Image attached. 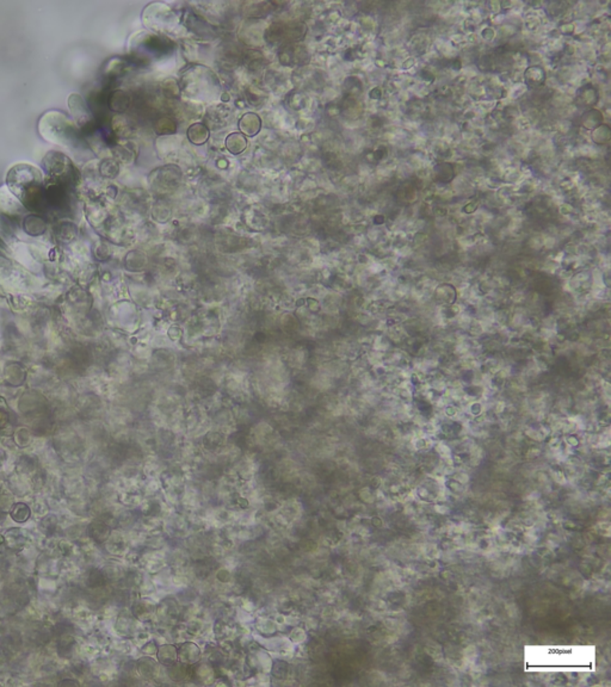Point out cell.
I'll use <instances>...</instances> for the list:
<instances>
[{
    "mask_svg": "<svg viewBox=\"0 0 611 687\" xmlns=\"http://www.w3.org/2000/svg\"><path fill=\"white\" fill-rule=\"evenodd\" d=\"M180 178H182V172L180 168L173 165H168L153 172L151 175V185L153 190L168 192L178 187Z\"/></svg>",
    "mask_w": 611,
    "mask_h": 687,
    "instance_id": "cell-4",
    "label": "cell"
},
{
    "mask_svg": "<svg viewBox=\"0 0 611 687\" xmlns=\"http://www.w3.org/2000/svg\"><path fill=\"white\" fill-rule=\"evenodd\" d=\"M600 120H602L600 113L598 111H591V113H586V117L584 118V125L588 129L595 128L597 125H600Z\"/></svg>",
    "mask_w": 611,
    "mask_h": 687,
    "instance_id": "cell-14",
    "label": "cell"
},
{
    "mask_svg": "<svg viewBox=\"0 0 611 687\" xmlns=\"http://www.w3.org/2000/svg\"><path fill=\"white\" fill-rule=\"evenodd\" d=\"M526 82L530 85H541L542 82H545V72L538 67H533L526 70Z\"/></svg>",
    "mask_w": 611,
    "mask_h": 687,
    "instance_id": "cell-12",
    "label": "cell"
},
{
    "mask_svg": "<svg viewBox=\"0 0 611 687\" xmlns=\"http://www.w3.org/2000/svg\"><path fill=\"white\" fill-rule=\"evenodd\" d=\"M304 631H301L300 629H296L295 631H292V635H290V640H295V642H300L301 638H304Z\"/></svg>",
    "mask_w": 611,
    "mask_h": 687,
    "instance_id": "cell-15",
    "label": "cell"
},
{
    "mask_svg": "<svg viewBox=\"0 0 611 687\" xmlns=\"http://www.w3.org/2000/svg\"><path fill=\"white\" fill-rule=\"evenodd\" d=\"M10 190L20 198L24 206L35 208L42 196V175L41 172L27 163L12 167L6 178Z\"/></svg>",
    "mask_w": 611,
    "mask_h": 687,
    "instance_id": "cell-1",
    "label": "cell"
},
{
    "mask_svg": "<svg viewBox=\"0 0 611 687\" xmlns=\"http://www.w3.org/2000/svg\"><path fill=\"white\" fill-rule=\"evenodd\" d=\"M308 51L306 48L297 44H287L282 46L280 51V60L285 66H297L304 65L308 61Z\"/></svg>",
    "mask_w": 611,
    "mask_h": 687,
    "instance_id": "cell-5",
    "label": "cell"
},
{
    "mask_svg": "<svg viewBox=\"0 0 611 687\" xmlns=\"http://www.w3.org/2000/svg\"><path fill=\"white\" fill-rule=\"evenodd\" d=\"M306 35V27L302 23L296 22H278L273 23L271 27L266 30L265 39L269 41L271 44H278L282 43L283 46L287 44H294L302 39Z\"/></svg>",
    "mask_w": 611,
    "mask_h": 687,
    "instance_id": "cell-3",
    "label": "cell"
},
{
    "mask_svg": "<svg viewBox=\"0 0 611 687\" xmlns=\"http://www.w3.org/2000/svg\"><path fill=\"white\" fill-rule=\"evenodd\" d=\"M8 247L5 246L4 242L0 240V275L3 272L6 271L8 268H11V261H10V256H8Z\"/></svg>",
    "mask_w": 611,
    "mask_h": 687,
    "instance_id": "cell-13",
    "label": "cell"
},
{
    "mask_svg": "<svg viewBox=\"0 0 611 687\" xmlns=\"http://www.w3.org/2000/svg\"><path fill=\"white\" fill-rule=\"evenodd\" d=\"M226 147L232 154L237 156V154H240L245 151L246 147H247V140H246L245 136L240 132H233L227 137Z\"/></svg>",
    "mask_w": 611,
    "mask_h": 687,
    "instance_id": "cell-9",
    "label": "cell"
},
{
    "mask_svg": "<svg viewBox=\"0 0 611 687\" xmlns=\"http://www.w3.org/2000/svg\"><path fill=\"white\" fill-rule=\"evenodd\" d=\"M187 137L194 144H203L209 137V132L202 123H195L187 130Z\"/></svg>",
    "mask_w": 611,
    "mask_h": 687,
    "instance_id": "cell-10",
    "label": "cell"
},
{
    "mask_svg": "<svg viewBox=\"0 0 611 687\" xmlns=\"http://www.w3.org/2000/svg\"><path fill=\"white\" fill-rule=\"evenodd\" d=\"M185 25H187L191 32H195L196 35L201 36V37H214L216 35L214 29L206 23V20H203L201 17L196 16L195 13H187L185 15Z\"/></svg>",
    "mask_w": 611,
    "mask_h": 687,
    "instance_id": "cell-7",
    "label": "cell"
},
{
    "mask_svg": "<svg viewBox=\"0 0 611 687\" xmlns=\"http://www.w3.org/2000/svg\"><path fill=\"white\" fill-rule=\"evenodd\" d=\"M144 48L149 54H153L154 58L168 55L175 49V43L171 39L161 36L147 35L144 37Z\"/></svg>",
    "mask_w": 611,
    "mask_h": 687,
    "instance_id": "cell-6",
    "label": "cell"
},
{
    "mask_svg": "<svg viewBox=\"0 0 611 687\" xmlns=\"http://www.w3.org/2000/svg\"><path fill=\"white\" fill-rule=\"evenodd\" d=\"M39 132L53 144L68 146L75 139L77 129L63 113H48L39 120Z\"/></svg>",
    "mask_w": 611,
    "mask_h": 687,
    "instance_id": "cell-2",
    "label": "cell"
},
{
    "mask_svg": "<svg viewBox=\"0 0 611 687\" xmlns=\"http://www.w3.org/2000/svg\"><path fill=\"white\" fill-rule=\"evenodd\" d=\"M261 118L256 113H246L240 120V129L245 135H257L261 130Z\"/></svg>",
    "mask_w": 611,
    "mask_h": 687,
    "instance_id": "cell-8",
    "label": "cell"
},
{
    "mask_svg": "<svg viewBox=\"0 0 611 687\" xmlns=\"http://www.w3.org/2000/svg\"><path fill=\"white\" fill-rule=\"evenodd\" d=\"M154 128L159 135H168V134H173L177 130V125H175V120L170 117L165 116L160 117L156 120Z\"/></svg>",
    "mask_w": 611,
    "mask_h": 687,
    "instance_id": "cell-11",
    "label": "cell"
}]
</instances>
